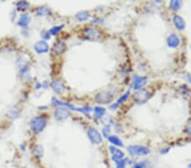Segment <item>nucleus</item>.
<instances>
[{
	"mask_svg": "<svg viewBox=\"0 0 191 168\" xmlns=\"http://www.w3.org/2000/svg\"><path fill=\"white\" fill-rule=\"evenodd\" d=\"M30 126L32 131L35 132H40L43 130L46 126V120L42 116H36L32 119Z\"/></svg>",
	"mask_w": 191,
	"mask_h": 168,
	"instance_id": "nucleus-1",
	"label": "nucleus"
},
{
	"mask_svg": "<svg viewBox=\"0 0 191 168\" xmlns=\"http://www.w3.org/2000/svg\"><path fill=\"white\" fill-rule=\"evenodd\" d=\"M127 150L132 156H145L150 152L148 147L141 145H130L127 148Z\"/></svg>",
	"mask_w": 191,
	"mask_h": 168,
	"instance_id": "nucleus-2",
	"label": "nucleus"
},
{
	"mask_svg": "<svg viewBox=\"0 0 191 168\" xmlns=\"http://www.w3.org/2000/svg\"><path fill=\"white\" fill-rule=\"evenodd\" d=\"M149 98H150V93L146 89H140V90H138L137 92H135L134 96H133V99H134V100L137 104H144Z\"/></svg>",
	"mask_w": 191,
	"mask_h": 168,
	"instance_id": "nucleus-3",
	"label": "nucleus"
},
{
	"mask_svg": "<svg viewBox=\"0 0 191 168\" xmlns=\"http://www.w3.org/2000/svg\"><path fill=\"white\" fill-rule=\"evenodd\" d=\"M83 35L88 40H91V41H96L99 40L101 36V33L97 28L95 27H88L86 28L83 32Z\"/></svg>",
	"mask_w": 191,
	"mask_h": 168,
	"instance_id": "nucleus-4",
	"label": "nucleus"
},
{
	"mask_svg": "<svg viewBox=\"0 0 191 168\" xmlns=\"http://www.w3.org/2000/svg\"><path fill=\"white\" fill-rule=\"evenodd\" d=\"M52 103L54 105H63V106H66V107H68L70 110H73V111H81V112H88V111H91V108L88 107V106H85L83 108H76L75 106H73L72 105H70V104H67V103H64L59 101L57 99L55 98H53L52 99Z\"/></svg>",
	"mask_w": 191,
	"mask_h": 168,
	"instance_id": "nucleus-5",
	"label": "nucleus"
},
{
	"mask_svg": "<svg viewBox=\"0 0 191 168\" xmlns=\"http://www.w3.org/2000/svg\"><path fill=\"white\" fill-rule=\"evenodd\" d=\"M112 99V94L109 93V92H106V91H104V92L100 93L97 96H96V98H95V100H96L99 104H108V103L111 102Z\"/></svg>",
	"mask_w": 191,
	"mask_h": 168,
	"instance_id": "nucleus-6",
	"label": "nucleus"
},
{
	"mask_svg": "<svg viewBox=\"0 0 191 168\" xmlns=\"http://www.w3.org/2000/svg\"><path fill=\"white\" fill-rule=\"evenodd\" d=\"M88 135L89 139L91 140L92 143L95 144H99L102 142V137L100 132H98L97 129L95 128H89L88 131Z\"/></svg>",
	"mask_w": 191,
	"mask_h": 168,
	"instance_id": "nucleus-7",
	"label": "nucleus"
},
{
	"mask_svg": "<svg viewBox=\"0 0 191 168\" xmlns=\"http://www.w3.org/2000/svg\"><path fill=\"white\" fill-rule=\"evenodd\" d=\"M51 87L53 88V90L55 91L56 93H59V94H62V93H65V91L66 90V87L65 86L64 82L60 79L54 80L51 83Z\"/></svg>",
	"mask_w": 191,
	"mask_h": 168,
	"instance_id": "nucleus-8",
	"label": "nucleus"
},
{
	"mask_svg": "<svg viewBox=\"0 0 191 168\" xmlns=\"http://www.w3.org/2000/svg\"><path fill=\"white\" fill-rule=\"evenodd\" d=\"M109 150L110 153L112 154V160L115 162L120 161L121 160L124 159V153L119 149H116L114 146H110Z\"/></svg>",
	"mask_w": 191,
	"mask_h": 168,
	"instance_id": "nucleus-9",
	"label": "nucleus"
},
{
	"mask_svg": "<svg viewBox=\"0 0 191 168\" xmlns=\"http://www.w3.org/2000/svg\"><path fill=\"white\" fill-rule=\"evenodd\" d=\"M167 46L169 48H178L180 44V39L176 34H171L168 36L167 39Z\"/></svg>",
	"mask_w": 191,
	"mask_h": 168,
	"instance_id": "nucleus-10",
	"label": "nucleus"
},
{
	"mask_svg": "<svg viewBox=\"0 0 191 168\" xmlns=\"http://www.w3.org/2000/svg\"><path fill=\"white\" fill-rule=\"evenodd\" d=\"M147 82V78L143 77H139V76H134V81H133V84H134V88L135 90H140V88L144 86Z\"/></svg>",
	"mask_w": 191,
	"mask_h": 168,
	"instance_id": "nucleus-11",
	"label": "nucleus"
},
{
	"mask_svg": "<svg viewBox=\"0 0 191 168\" xmlns=\"http://www.w3.org/2000/svg\"><path fill=\"white\" fill-rule=\"evenodd\" d=\"M34 48L37 54H42L49 51V44L44 41H39L37 42L34 45Z\"/></svg>",
	"mask_w": 191,
	"mask_h": 168,
	"instance_id": "nucleus-12",
	"label": "nucleus"
},
{
	"mask_svg": "<svg viewBox=\"0 0 191 168\" xmlns=\"http://www.w3.org/2000/svg\"><path fill=\"white\" fill-rule=\"evenodd\" d=\"M55 116L57 120L63 121L65 119H66L67 117L70 116V113H69V111H67V109L59 108L55 111Z\"/></svg>",
	"mask_w": 191,
	"mask_h": 168,
	"instance_id": "nucleus-13",
	"label": "nucleus"
},
{
	"mask_svg": "<svg viewBox=\"0 0 191 168\" xmlns=\"http://www.w3.org/2000/svg\"><path fill=\"white\" fill-rule=\"evenodd\" d=\"M66 49V46L65 44V42L59 41V42H55L54 46H53V52L55 53L56 55H60V54H63L64 52Z\"/></svg>",
	"mask_w": 191,
	"mask_h": 168,
	"instance_id": "nucleus-14",
	"label": "nucleus"
},
{
	"mask_svg": "<svg viewBox=\"0 0 191 168\" xmlns=\"http://www.w3.org/2000/svg\"><path fill=\"white\" fill-rule=\"evenodd\" d=\"M173 21L174 26H175L179 30L182 31L185 28V21L181 16H179V15H175L173 16Z\"/></svg>",
	"mask_w": 191,
	"mask_h": 168,
	"instance_id": "nucleus-15",
	"label": "nucleus"
},
{
	"mask_svg": "<svg viewBox=\"0 0 191 168\" xmlns=\"http://www.w3.org/2000/svg\"><path fill=\"white\" fill-rule=\"evenodd\" d=\"M30 21L31 18L29 15H22L21 17H20V19H19L18 25L19 26H21V27H26V26H27L28 23L30 22Z\"/></svg>",
	"mask_w": 191,
	"mask_h": 168,
	"instance_id": "nucleus-16",
	"label": "nucleus"
},
{
	"mask_svg": "<svg viewBox=\"0 0 191 168\" xmlns=\"http://www.w3.org/2000/svg\"><path fill=\"white\" fill-rule=\"evenodd\" d=\"M50 9L46 6H40L37 9V14L40 16H43V15H49L50 14Z\"/></svg>",
	"mask_w": 191,
	"mask_h": 168,
	"instance_id": "nucleus-17",
	"label": "nucleus"
},
{
	"mask_svg": "<svg viewBox=\"0 0 191 168\" xmlns=\"http://www.w3.org/2000/svg\"><path fill=\"white\" fill-rule=\"evenodd\" d=\"M108 139L109 141L113 144L115 146H119V147H123V144L122 142L121 141V139L119 138H117L116 136H109L108 137Z\"/></svg>",
	"mask_w": 191,
	"mask_h": 168,
	"instance_id": "nucleus-18",
	"label": "nucleus"
},
{
	"mask_svg": "<svg viewBox=\"0 0 191 168\" xmlns=\"http://www.w3.org/2000/svg\"><path fill=\"white\" fill-rule=\"evenodd\" d=\"M105 113V108H102V107H100V106H97V107L94 108V116L98 119L102 118Z\"/></svg>",
	"mask_w": 191,
	"mask_h": 168,
	"instance_id": "nucleus-19",
	"label": "nucleus"
},
{
	"mask_svg": "<svg viewBox=\"0 0 191 168\" xmlns=\"http://www.w3.org/2000/svg\"><path fill=\"white\" fill-rule=\"evenodd\" d=\"M89 17V14L87 11H80L76 15V18L80 21H83L88 20Z\"/></svg>",
	"mask_w": 191,
	"mask_h": 168,
	"instance_id": "nucleus-20",
	"label": "nucleus"
},
{
	"mask_svg": "<svg viewBox=\"0 0 191 168\" xmlns=\"http://www.w3.org/2000/svg\"><path fill=\"white\" fill-rule=\"evenodd\" d=\"M181 2L180 1H178V0H172L170 1L169 6L170 9H173V10H179L181 7Z\"/></svg>",
	"mask_w": 191,
	"mask_h": 168,
	"instance_id": "nucleus-21",
	"label": "nucleus"
},
{
	"mask_svg": "<svg viewBox=\"0 0 191 168\" xmlns=\"http://www.w3.org/2000/svg\"><path fill=\"white\" fill-rule=\"evenodd\" d=\"M131 161L128 159H123L120 161L115 162V166H116V168H126V166H127V163H131Z\"/></svg>",
	"mask_w": 191,
	"mask_h": 168,
	"instance_id": "nucleus-22",
	"label": "nucleus"
},
{
	"mask_svg": "<svg viewBox=\"0 0 191 168\" xmlns=\"http://www.w3.org/2000/svg\"><path fill=\"white\" fill-rule=\"evenodd\" d=\"M17 8H18L19 10H26V9H28V7H29V3H27V2H26V1H21V2H19V3H17Z\"/></svg>",
	"mask_w": 191,
	"mask_h": 168,
	"instance_id": "nucleus-23",
	"label": "nucleus"
},
{
	"mask_svg": "<svg viewBox=\"0 0 191 168\" xmlns=\"http://www.w3.org/2000/svg\"><path fill=\"white\" fill-rule=\"evenodd\" d=\"M34 152L36 154V156L37 157H42L43 156V149H42V146L40 145H37L35 147V150H34Z\"/></svg>",
	"mask_w": 191,
	"mask_h": 168,
	"instance_id": "nucleus-24",
	"label": "nucleus"
},
{
	"mask_svg": "<svg viewBox=\"0 0 191 168\" xmlns=\"http://www.w3.org/2000/svg\"><path fill=\"white\" fill-rule=\"evenodd\" d=\"M64 26H58V27H54L53 28H51V30L49 31V33L51 34V35H56L62 29V27H63Z\"/></svg>",
	"mask_w": 191,
	"mask_h": 168,
	"instance_id": "nucleus-25",
	"label": "nucleus"
},
{
	"mask_svg": "<svg viewBox=\"0 0 191 168\" xmlns=\"http://www.w3.org/2000/svg\"><path fill=\"white\" fill-rule=\"evenodd\" d=\"M19 115V111L16 108H13L10 110L9 113V116L10 118H16Z\"/></svg>",
	"mask_w": 191,
	"mask_h": 168,
	"instance_id": "nucleus-26",
	"label": "nucleus"
},
{
	"mask_svg": "<svg viewBox=\"0 0 191 168\" xmlns=\"http://www.w3.org/2000/svg\"><path fill=\"white\" fill-rule=\"evenodd\" d=\"M130 95V91H127V93H125L124 95H122V96L120 98V99H118V101H117V104L118 105H120L121 103H123L125 101V100H127V99L128 98V96Z\"/></svg>",
	"mask_w": 191,
	"mask_h": 168,
	"instance_id": "nucleus-27",
	"label": "nucleus"
},
{
	"mask_svg": "<svg viewBox=\"0 0 191 168\" xmlns=\"http://www.w3.org/2000/svg\"><path fill=\"white\" fill-rule=\"evenodd\" d=\"M146 166H147V161H140L134 164V168H146Z\"/></svg>",
	"mask_w": 191,
	"mask_h": 168,
	"instance_id": "nucleus-28",
	"label": "nucleus"
},
{
	"mask_svg": "<svg viewBox=\"0 0 191 168\" xmlns=\"http://www.w3.org/2000/svg\"><path fill=\"white\" fill-rule=\"evenodd\" d=\"M109 132H110V128L109 126H106L103 129V135L105 137V138H108L109 137Z\"/></svg>",
	"mask_w": 191,
	"mask_h": 168,
	"instance_id": "nucleus-29",
	"label": "nucleus"
},
{
	"mask_svg": "<svg viewBox=\"0 0 191 168\" xmlns=\"http://www.w3.org/2000/svg\"><path fill=\"white\" fill-rule=\"evenodd\" d=\"M185 132H187L189 135H191V121L189 123V125L187 126V127H186V130H185Z\"/></svg>",
	"mask_w": 191,
	"mask_h": 168,
	"instance_id": "nucleus-30",
	"label": "nucleus"
},
{
	"mask_svg": "<svg viewBox=\"0 0 191 168\" xmlns=\"http://www.w3.org/2000/svg\"><path fill=\"white\" fill-rule=\"evenodd\" d=\"M169 150H170L169 148H167V149H164V150H161V154H166V153H167V152H168Z\"/></svg>",
	"mask_w": 191,
	"mask_h": 168,
	"instance_id": "nucleus-31",
	"label": "nucleus"
},
{
	"mask_svg": "<svg viewBox=\"0 0 191 168\" xmlns=\"http://www.w3.org/2000/svg\"><path fill=\"white\" fill-rule=\"evenodd\" d=\"M103 21V20H101V19H94V20H93V21H92V22H93V23H94V22H101V21Z\"/></svg>",
	"mask_w": 191,
	"mask_h": 168,
	"instance_id": "nucleus-32",
	"label": "nucleus"
},
{
	"mask_svg": "<svg viewBox=\"0 0 191 168\" xmlns=\"http://www.w3.org/2000/svg\"><path fill=\"white\" fill-rule=\"evenodd\" d=\"M118 105H119L118 104L116 103V104H114V105H111V106H110V108H111V109H115H115L118 107Z\"/></svg>",
	"mask_w": 191,
	"mask_h": 168,
	"instance_id": "nucleus-33",
	"label": "nucleus"
},
{
	"mask_svg": "<svg viewBox=\"0 0 191 168\" xmlns=\"http://www.w3.org/2000/svg\"><path fill=\"white\" fill-rule=\"evenodd\" d=\"M188 79H189V81L191 82V75H189L188 76Z\"/></svg>",
	"mask_w": 191,
	"mask_h": 168,
	"instance_id": "nucleus-34",
	"label": "nucleus"
},
{
	"mask_svg": "<svg viewBox=\"0 0 191 168\" xmlns=\"http://www.w3.org/2000/svg\"><path fill=\"white\" fill-rule=\"evenodd\" d=\"M188 167H189V168H191V163H190V164H189V165L188 166Z\"/></svg>",
	"mask_w": 191,
	"mask_h": 168,
	"instance_id": "nucleus-35",
	"label": "nucleus"
}]
</instances>
